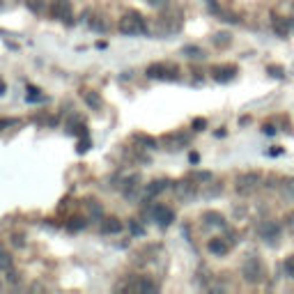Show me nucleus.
I'll return each instance as SVG.
<instances>
[{
    "label": "nucleus",
    "instance_id": "obj_8",
    "mask_svg": "<svg viewBox=\"0 0 294 294\" xmlns=\"http://www.w3.org/2000/svg\"><path fill=\"white\" fill-rule=\"evenodd\" d=\"M175 193L180 195V198H184V200H188V198H193V193H195V184L188 180L177 182V184H175Z\"/></svg>",
    "mask_w": 294,
    "mask_h": 294
},
{
    "label": "nucleus",
    "instance_id": "obj_20",
    "mask_svg": "<svg viewBox=\"0 0 294 294\" xmlns=\"http://www.w3.org/2000/svg\"><path fill=\"white\" fill-rule=\"evenodd\" d=\"M191 180L193 182H212V173H193Z\"/></svg>",
    "mask_w": 294,
    "mask_h": 294
},
{
    "label": "nucleus",
    "instance_id": "obj_31",
    "mask_svg": "<svg viewBox=\"0 0 294 294\" xmlns=\"http://www.w3.org/2000/svg\"><path fill=\"white\" fill-rule=\"evenodd\" d=\"M131 230H134V234H141L143 232V227L138 225V223H131Z\"/></svg>",
    "mask_w": 294,
    "mask_h": 294
},
{
    "label": "nucleus",
    "instance_id": "obj_25",
    "mask_svg": "<svg viewBox=\"0 0 294 294\" xmlns=\"http://www.w3.org/2000/svg\"><path fill=\"white\" fill-rule=\"evenodd\" d=\"M205 127H207V120H202V117H195V120H193V129H195V131H202Z\"/></svg>",
    "mask_w": 294,
    "mask_h": 294
},
{
    "label": "nucleus",
    "instance_id": "obj_14",
    "mask_svg": "<svg viewBox=\"0 0 294 294\" xmlns=\"http://www.w3.org/2000/svg\"><path fill=\"white\" fill-rule=\"evenodd\" d=\"M281 198L283 200H294V180H285L281 184Z\"/></svg>",
    "mask_w": 294,
    "mask_h": 294
},
{
    "label": "nucleus",
    "instance_id": "obj_7",
    "mask_svg": "<svg viewBox=\"0 0 294 294\" xmlns=\"http://www.w3.org/2000/svg\"><path fill=\"white\" fill-rule=\"evenodd\" d=\"M168 72H175V69L163 65V62H154V65L147 67V76L149 78H175L173 74H168Z\"/></svg>",
    "mask_w": 294,
    "mask_h": 294
},
{
    "label": "nucleus",
    "instance_id": "obj_3",
    "mask_svg": "<svg viewBox=\"0 0 294 294\" xmlns=\"http://www.w3.org/2000/svg\"><path fill=\"white\" fill-rule=\"evenodd\" d=\"M257 186H260V175L257 173H244L237 177V191H239L241 195L253 193Z\"/></svg>",
    "mask_w": 294,
    "mask_h": 294
},
{
    "label": "nucleus",
    "instance_id": "obj_29",
    "mask_svg": "<svg viewBox=\"0 0 294 294\" xmlns=\"http://www.w3.org/2000/svg\"><path fill=\"white\" fill-rule=\"evenodd\" d=\"M262 131H264L267 136H274V134H276V129L271 127V124H264V127H262Z\"/></svg>",
    "mask_w": 294,
    "mask_h": 294
},
{
    "label": "nucleus",
    "instance_id": "obj_9",
    "mask_svg": "<svg viewBox=\"0 0 294 294\" xmlns=\"http://www.w3.org/2000/svg\"><path fill=\"white\" fill-rule=\"evenodd\" d=\"M214 78L219 80V83H225V80H230L237 74V67L234 65H223V67H214Z\"/></svg>",
    "mask_w": 294,
    "mask_h": 294
},
{
    "label": "nucleus",
    "instance_id": "obj_13",
    "mask_svg": "<svg viewBox=\"0 0 294 294\" xmlns=\"http://www.w3.org/2000/svg\"><path fill=\"white\" fill-rule=\"evenodd\" d=\"M212 41H214L216 48H227L232 44V37H230V33H216L214 37H212Z\"/></svg>",
    "mask_w": 294,
    "mask_h": 294
},
{
    "label": "nucleus",
    "instance_id": "obj_10",
    "mask_svg": "<svg viewBox=\"0 0 294 294\" xmlns=\"http://www.w3.org/2000/svg\"><path fill=\"white\" fill-rule=\"evenodd\" d=\"M230 241L227 239H212L209 241V253H214V255H225L227 251H230Z\"/></svg>",
    "mask_w": 294,
    "mask_h": 294
},
{
    "label": "nucleus",
    "instance_id": "obj_19",
    "mask_svg": "<svg viewBox=\"0 0 294 294\" xmlns=\"http://www.w3.org/2000/svg\"><path fill=\"white\" fill-rule=\"evenodd\" d=\"M184 53H188V58H195V60H200L202 58V51L200 48H195V46H186L184 48Z\"/></svg>",
    "mask_w": 294,
    "mask_h": 294
},
{
    "label": "nucleus",
    "instance_id": "obj_32",
    "mask_svg": "<svg viewBox=\"0 0 294 294\" xmlns=\"http://www.w3.org/2000/svg\"><path fill=\"white\" fill-rule=\"evenodd\" d=\"M188 159H191V163H198V159H200V156H198V154H191V156H188Z\"/></svg>",
    "mask_w": 294,
    "mask_h": 294
},
{
    "label": "nucleus",
    "instance_id": "obj_26",
    "mask_svg": "<svg viewBox=\"0 0 294 294\" xmlns=\"http://www.w3.org/2000/svg\"><path fill=\"white\" fill-rule=\"evenodd\" d=\"M285 227H288V230H294V212H290V214H285Z\"/></svg>",
    "mask_w": 294,
    "mask_h": 294
},
{
    "label": "nucleus",
    "instance_id": "obj_2",
    "mask_svg": "<svg viewBox=\"0 0 294 294\" xmlns=\"http://www.w3.org/2000/svg\"><path fill=\"white\" fill-rule=\"evenodd\" d=\"M241 274H244V281L246 283H253V285L255 283H262V278H264V264H262V260L257 255H251L244 262Z\"/></svg>",
    "mask_w": 294,
    "mask_h": 294
},
{
    "label": "nucleus",
    "instance_id": "obj_21",
    "mask_svg": "<svg viewBox=\"0 0 294 294\" xmlns=\"http://www.w3.org/2000/svg\"><path fill=\"white\" fill-rule=\"evenodd\" d=\"M85 101L90 104V106H94V108H99V106H101V97H99V94H87Z\"/></svg>",
    "mask_w": 294,
    "mask_h": 294
},
{
    "label": "nucleus",
    "instance_id": "obj_27",
    "mask_svg": "<svg viewBox=\"0 0 294 294\" xmlns=\"http://www.w3.org/2000/svg\"><path fill=\"white\" fill-rule=\"evenodd\" d=\"M136 141H141L143 145H149V147H156V143L152 141V138H147V136H138V138H136Z\"/></svg>",
    "mask_w": 294,
    "mask_h": 294
},
{
    "label": "nucleus",
    "instance_id": "obj_30",
    "mask_svg": "<svg viewBox=\"0 0 294 294\" xmlns=\"http://www.w3.org/2000/svg\"><path fill=\"white\" fill-rule=\"evenodd\" d=\"M149 5H154V7H161V5H166V0H147Z\"/></svg>",
    "mask_w": 294,
    "mask_h": 294
},
{
    "label": "nucleus",
    "instance_id": "obj_23",
    "mask_svg": "<svg viewBox=\"0 0 294 294\" xmlns=\"http://www.w3.org/2000/svg\"><path fill=\"white\" fill-rule=\"evenodd\" d=\"M12 267V260H9V255L7 253H0V269H9Z\"/></svg>",
    "mask_w": 294,
    "mask_h": 294
},
{
    "label": "nucleus",
    "instance_id": "obj_1",
    "mask_svg": "<svg viewBox=\"0 0 294 294\" xmlns=\"http://www.w3.org/2000/svg\"><path fill=\"white\" fill-rule=\"evenodd\" d=\"M120 33L122 35H145L147 21L143 19L141 12H129L120 19Z\"/></svg>",
    "mask_w": 294,
    "mask_h": 294
},
{
    "label": "nucleus",
    "instance_id": "obj_22",
    "mask_svg": "<svg viewBox=\"0 0 294 294\" xmlns=\"http://www.w3.org/2000/svg\"><path fill=\"white\" fill-rule=\"evenodd\" d=\"M28 7H30L33 12H41V9H44V0H28Z\"/></svg>",
    "mask_w": 294,
    "mask_h": 294
},
{
    "label": "nucleus",
    "instance_id": "obj_16",
    "mask_svg": "<svg viewBox=\"0 0 294 294\" xmlns=\"http://www.w3.org/2000/svg\"><path fill=\"white\" fill-rule=\"evenodd\" d=\"M283 271H285L288 276H294V255L285 257V262H283Z\"/></svg>",
    "mask_w": 294,
    "mask_h": 294
},
{
    "label": "nucleus",
    "instance_id": "obj_15",
    "mask_svg": "<svg viewBox=\"0 0 294 294\" xmlns=\"http://www.w3.org/2000/svg\"><path fill=\"white\" fill-rule=\"evenodd\" d=\"M120 230H122V223L117 219H108L104 223V232H120Z\"/></svg>",
    "mask_w": 294,
    "mask_h": 294
},
{
    "label": "nucleus",
    "instance_id": "obj_17",
    "mask_svg": "<svg viewBox=\"0 0 294 294\" xmlns=\"http://www.w3.org/2000/svg\"><path fill=\"white\" fill-rule=\"evenodd\" d=\"M267 72L271 74V76H276V78H283V76H285V69L278 67V65H271V67H267Z\"/></svg>",
    "mask_w": 294,
    "mask_h": 294
},
{
    "label": "nucleus",
    "instance_id": "obj_34",
    "mask_svg": "<svg viewBox=\"0 0 294 294\" xmlns=\"http://www.w3.org/2000/svg\"><path fill=\"white\" fill-rule=\"evenodd\" d=\"M5 90H7V85H5V80H0V94H5Z\"/></svg>",
    "mask_w": 294,
    "mask_h": 294
},
{
    "label": "nucleus",
    "instance_id": "obj_24",
    "mask_svg": "<svg viewBox=\"0 0 294 294\" xmlns=\"http://www.w3.org/2000/svg\"><path fill=\"white\" fill-rule=\"evenodd\" d=\"M90 145H92V141H90L87 136H83V141L78 143V152H87V149H90Z\"/></svg>",
    "mask_w": 294,
    "mask_h": 294
},
{
    "label": "nucleus",
    "instance_id": "obj_4",
    "mask_svg": "<svg viewBox=\"0 0 294 294\" xmlns=\"http://www.w3.org/2000/svg\"><path fill=\"white\" fill-rule=\"evenodd\" d=\"M152 216H154V220H156L161 227L170 225V223L175 220V212L170 207H163V205H159V207H152Z\"/></svg>",
    "mask_w": 294,
    "mask_h": 294
},
{
    "label": "nucleus",
    "instance_id": "obj_11",
    "mask_svg": "<svg viewBox=\"0 0 294 294\" xmlns=\"http://www.w3.org/2000/svg\"><path fill=\"white\" fill-rule=\"evenodd\" d=\"M168 186H170V182L168 180H156V182H152V184H147L145 195L147 198H154V195H159L161 191H166Z\"/></svg>",
    "mask_w": 294,
    "mask_h": 294
},
{
    "label": "nucleus",
    "instance_id": "obj_12",
    "mask_svg": "<svg viewBox=\"0 0 294 294\" xmlns=\"http://www.w3.org/2000/svg\"><path fill=\"white\" fill-rule=\"evenodd\" d=\"M202 220H205L207 225H214V227H223V225H225V219H223L219 212H205Z\"/></svg>",
    "mask_w": 294,
    "mask_h": 294
},
{
    "label": "nucleus",
    "instance_id": "obj_6",
    "mask_svg": "<svg viewBox=\"0 0 294 294\" xmlns=\"http://www.w3.org/2000/svg\"><path fill=\"white\" fill-rule=\"evenodd\" d=\"M260 237L264 241H276L281 237V225L274 223V220H267V223H262L260 225Z\"/></svg>",
    "mask_w": 294,
    "mask_h": 294
},
{
    "label": "nucleus",
    "instance_id": "obj_28",
    "mask_svg": "<svg viewBox=\"0 0 294 294\" xmlns=\"http://www.w3.org/2000/svg\"><path fill=\"white\" fill-rule=\"evenodd\" d=\"M83 225H85V223H83L80 219H76V223H69V230H80Z\"/></svg>",
    "mask_w": 294,
    "mask_h": 294
},
{
    "label": "nucleus",
    "instance_id": "obj_5",
    "mask_svg": "<svg viewBox=\"0 0 294 294\" xmlns=\"http://www.w3.org/2000/svg\"><path fill=\"white\" fill-rule=\"evenodd\" d=\"M53 16L69 23L72 21V0H55L53 2Z\"/></svg>",
    "mask_w": 294,
    "mask_h": 294
},
{
    "label": "nucleus",
    "instance_id": "obj_33",
    "mask_svg": "<svg viewBox=\"0 0 294 294\" xmlns=\"http://www.w3.org/2000/svg\"><path fill=\"white\" fill-rule=\"evenodd\" d=\"M281 152H283L281 147H274V149H271V152H269V154H274V156H278V154H281Z\"/></svg>",
    "mask_w": 294,
    "mask_h": 294
},
{
    "label": "nucleus",
    "instance_id": "obj_18",
    "mask_svg": "<svg viewBox=\"0 0 294 294\" xmlns=\"http://www.w3.org/2000/svg\"><path fill=\"white\" fill-rule=\"evenodd\" d=\"M136 290H143V292H154V290H156V285H154V283H149V281H141L138 285H136Z\"/></svg>",
    "mask_w": 294,
    "mask_h": 294
}]
</instances>
